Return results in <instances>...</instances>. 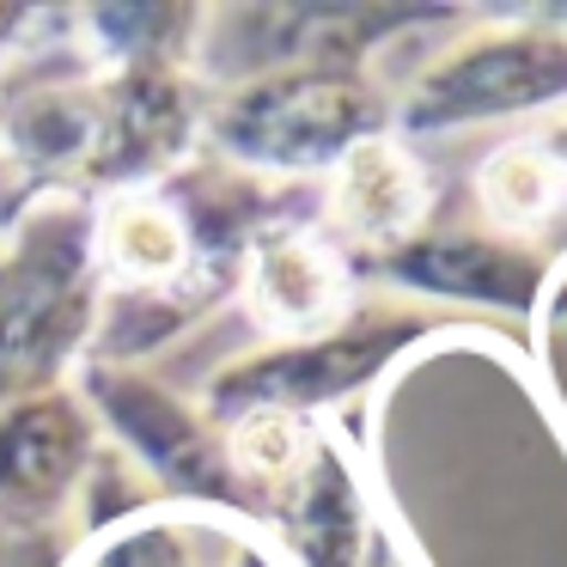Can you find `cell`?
I'll return each instance as SVG.
<instances>
[{
	"label": "cell",
	"mask_w": 567,
	"mask_h": 567,
	"mask_svg": "<svg viewBox=\"0 0 567 567\" xmlns=\"http://www.w3.org/2000/svg\"><path fill=\"white\" fill-rule=\"evenodd\" d=\"M384 99L342 68H281L226 92L208 116V135L226 159L250 172H318L354 141L379 135Z\"/></svg>",
	"instance_id": "obj_1"
},
{
	"label": "cell",
	"mask_w": 567,
	"mask_h": 567,
	"mask_svg": "<svg viewBox=\"0 0 567 567\" xmlns=\"http://www.w3.org/2000/svg\"><path fill=\"white\" fill-rule=\"evenodd\" d=\"M567 104V25L561 19H525V25L476 31L445 50L427 74L409 86L403 135H445V128L506 123L525 111Z\"/></svg>",
	"instance_id": "obj_2"
},
{
	"label": "cell",
	"mask_w": 567,
	"mask_h": 567,
	"mask_svg": "<svg viewBox=\"0 0 567 567\" xmlns=\"http://www.w3.org/2000/svg\"><path fill=\"white\" fill-rule=\"evenodd\" d=\"M415 336H421V323L396 318V311L336 318L318 336H299V342H281L269 354H250L238 367H226L214 409H226V415H238V409H293V415H311V409L348 396L354 384H367Z\"/></svg>",
	"instance_id": "obj_3"
},
{
	"label": "cell",
	"mask_w": 567,
	"mask_h": 567,
	"mask_svg": "<svg viewBox=\"0 0 567 567\" xmlns=\"http://www.w3.org/2000/svg\"><path fill=\"white\" fill-rule=\"evenodd\" d=\"M384 275L415 293H440V299H470V306H506V311H530L543 287V262L513 238H403L384 257Z\"/></svg>",
	"instance_id": "obj_4"
},
{
	"label": "cell",
	"mask_w": 567,
	"mask_h": 567,
	"mask_svg": "<svg viewBox=\"0 0 567 567\" xmlns=\"http://www.w3.org/2000/svg\"><path fill=\"white\" fill-rule=\"evenodd\" d=\"M92 452V421L68 396H31L0 421V518H38L74 488Z\"/></svg>",
	"instance_id": "obj_5"
},
{
	"label": "cell",
	"mask_w": 567,
	"mask_h": 567,
	"mask_svg": "<svg viewBox=\"0 0 567 567\" xmlns=\"http://www.w3.org/2000/svg\"><path fill=\"white\" fill-rule=\"evenodd\" d=\"M427 214V177L391 135H367L330 165V220L354 245H403Z\"/></svg>",
	"instance_id": "obj_6"
},
{
	"label": "cell",
	"mask_w": 567,
	"mask_h": 567,
	"mask_svg": "<svg viewBox=\"0 0 567 567\" xmlns=\"http://www.w3.org/2000/svg\"><path fill=\"white\" fill-rule=\"evenodd\" d=\"M342 257H336L323 238L311 233H275L250 250V275H245V293H250V318L262 330L287 336H318L342 318Z\"/></svg>",
	"instance_id": "obj_7"
},
{
	"label": "cell",
	"mask_w": 567,
	"mask_h": 567,
	"mask_svg": "<svg viewBox=\"0 0 567 567\" xmlns=\"http://www.w3.org/2000/svg\"><path fill=\"white\" fill-rule=\"evenodd\" d=\"M92 396L111 409L123 440L172 482H202V476H214V464L226 457L220 445L208 440V427H202L189 409H177L165 391H153L147 379H123V372L99 367L92 372Z\"/></svg>",
	"instance_id": "obj_8"
},
{
	"label": "cell",
	"mask_w": 567,
	"mask_h": 567,
	"mask_svg": "<svg viewBox=\"0 0 567 567\" xmlns=\"http://www.w3.org/2000/svg\"><path fill=\"white\" fill-rule=\"evenodd\" d=\"M104 269L123 293L177 287L189 275V226L159 196H123L104 214Z\"/></svg>",
	"instance_id": "obj_9"
},
{
	"label": "cell",
	"mask_w": 567,
	"mask_h": 567,
	"mask_svg": "<svg viewBox=\"0 0 567 567\" xmlns=\"http://www.w3.org/2000/svg\"><path fill=\"white\" fill-rule=\"evenodd\" d=\"M476 202L501 233L530 238L561 214L567 202V172L549 153L530 141V147H501L476 165Z\"/></svg>",
	"instance_id": "obj_10"
},
{
	"label": "cell",
	"mask_w": 567,
	"mask_h": 567,
	"mask_svg": "<svg viewBox=\"0 0 567 567\" xmlns=\"http://www.w3.org/2000/svg\"><path fill=\"white\" fill-rule=\"evenodd\" d=\"M311 445H318V433H311V421L293 415V409H238L220 452H226V464H233L245 482L287 488V482L306 470Z\"/></svg>",
	"instance_id": "obj_11"
},
{
	"label": "cell",
	"mask_w": 567,
	"mask_h": 567,
	"mask_svg": "<svg viewBox=\"0 0 567 567\" xmlns=\"http://www.w3.org/2000/svg\"><path fill=\"white\" fill-rule=\"evenodd\" d=\"M537 147H543V153H549V159H555V165H561V172H567V116H561V123H555L549 135L537 141Z\"/></svg>",
	"instance_id": "obj_12"
},
{
	"label": "cell",
	"mask_w": 567,
	"mask_h": 567,
	"mask_svg": "<svg viewBox=\"0 0 567 567\" xmlns=\"http://www.w3.org/2000/svg\"><path fill=\"white\" fill-rule=\"evenodd\" d=\"M555 19H561V25H567V13H555Z\"/></svg>",
	"instance_id": "obj_13"
}]
</instances>
